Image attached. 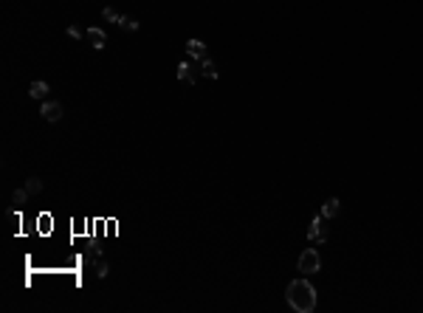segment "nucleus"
<instances>
[{
    "label": "nucleus",
    "mask_w": 423,
    "mask_h": 313,
    "mask_svg": "<svg viewBox=\"0 0 423 313\" xmlns=\"http://www.w3.org/2000/svg\"><path fill=\"white\" fill-rule=\"evenodd\" d=\"M285 299L296 313H310L316 307V288L308 279H294V282L288 285Z\"/></svg>",
    "instance_id": "1"
},
{
    "label": "nucleus",
    "mask_w": 423,
    "mask_h": 313,
    "mask_svg": "<svg viewBox=\"0 0 423 313\" xmlns=\"http://www.w3.org/2000/svg\"><path fill=\"white\" fill-rule=\"evenodd\" d=\"M296 268H299L302 274H316V271L322 268V260H319L316 249H305V251H302L299 260H296Z\"/></svg>",
    "instance_id": "2"
},
{
    "label": "nucleus",
    "mask_w": 423,
    "mask_h": 313,
    "mask_svg": "<svg viewBox=\"0 0 423 313\" xmlns=\"http://www.w3.org/2000/svg\"><path fill=\"white\" fill-rule=\"evenodd\" d=\"M308 240H313V243H324V240H327V226H324V217H322V214H316L313 220H310V226H308Z\"/></svg>",
    "instance_id": "3"
},
{
    "label": "nucleus",
    "mask_w": 423,
    "mask_h": 313,
    "mask_svg": "<svg viewBox=\"0 0 423 313\" xmlns=\"http://www.w3.org/2000/svg\"><path fill=\"white\" fill-rule=\"evenodd\" d=\"M198 71L201 68H195L192 62H181L178 65V71H175V76H178V82H184V85H195V79H198Z\"/></svg>",
    "instance_id": "4"
},
{
    "label": "nucleus",
    "mask_w": 423,
    "mask_h": 313,
    "mask_svg": "<svg viewBox=\"0 0 423 313\" xmlns=\"http://www.w3.org/2000/svg\"><path fill=\"white\" fill-rule=\"evenodd\" d=\"M85 37H88V43H91V48H94V51H102L105 45H108V34H105L99 26H91V29L85 31Z\"/></svg>",
    "instance_id": "5"
},
{
    "label": "nucleus",
    "mask_w": 423,
    "mask_h": 313,
    "mask_svg": "<svg viewBox=\"0 0 423 313\" xmlns=\"http://www.w3.org/2000/svg\"><path fill=\"white\" fill-rule=\"evenodd\" d=\"M187 54H189L192 62H203V59H206V43H201V40H189Z\"/></svg>",
    "instance_id": "6"
},
{
    "label": "nucleus",
    "mask_w": 423,
    "mask_h": 313,
    "mask_svg": "<svg viewBox=\"0 0 423 313\" xmlns=\"http://www.w3.org/2000/svg\"><path fill=\"white\" fill-rule=\"evenodd\" d=\"M62 102H45L43 105V119L45 121H59L62 119Z\"/></svg>",
    "instance_id": "7"
},
{
    "label": "nucleus",
    "mask_w": 423,
    "mask_h": 313,
    "mask_svg": "<svg viewBox=\"0 0 423 313\" xmlns=\"http://www.w3.org/2000/svg\"><path fill=\"white\" fill-rule=\"evenodd\" d=\"M339 209H342V200L330 198V200H324V203H322V212H319V214H322L324 220H333V217L339 214Z\"/></svg>",
    "instance_id": "8"
},
{
    "label": "nucleus",
    "mask_w": 423,
    "mask_h": 313,
    "mask_svg": "<svg viewBox=\"0 0 423 313\" xmlns=\"http://www.w3.org/2000/svg\"><path fill=\"white\" fill-rule=\"evenodd\" d=\"M48 82H31L29 85V96L31 99H45V96H48Z\"/></svg>",
    "instance_id": "9"
},
{
    "label": "nucleus",
    "mask_w": 423,
    "mask_h": 313,
    "mask_svg": "<svg viewBox=\"0 0 423 313\" xmlns=\"http://www.w3.org/2000/svg\"><path fill=\"white\" fill-rule=\"evenodd\" d=\"M201 73H203V76H206V79H217V76H220V71H217V65L215 62H212V59H203V62H201Z\"/></svg>",
    "instance_id": "10"
},
{
    "label": "nucleus",
    "mask_w": 423,
    "mask_h": 313,
    "mask_svg": "<svg viewBox=\"0 0 423 313\" xmlns=\"http://www.w3.org/2000/svg\"><path fill=\"white\" fill-rule=\"evenodd\" d=\"M12 200H15V206H17V209H23V206H26V200H29V189H26V186H23V189H15Z\"/></svg>",
    "instance_id": "11"
},
{
    "label": "nucleus",
    "mask_w": 423,
    "mask_h": 313,
    "mask_svg": "<svg viewBox=\"0 0 423 313\" xmlns=\"http://www.w3.org/2000/svg\"><path fill=\"white\" fill-rule=\"evenodd\" d=\"M26 189H29V195H40L43 192V181L37 178V175H31V178L26 181Z\"/></svg>",
    "instance_id": "12"
},
{
    "label": "nucleus",
    "mask_w": 423,
    "mask_h": 313,
    "mask_svg": "<svg viewBox=\"0 0 423 313\" xmlns=\"http://www.w3.org/2000/svg\"><path fill=\"white\" fill-rule=\"evenodd\" d=\"M119 29H122V31H138V20H136V17H124V15H122V20H119Z\"/></svg>",
    "instance_id": "13"
},
{
    "label": "nucleus",
    "mask_w": 423,
    "mask_h": 313,
    "mask_svg": "<svg viewBox=\"0 0 423 313\" xmlns=\"http://www.w3.org/2000/svg\"><path fill=\"white\" fill-rule=\"evenodd\" d=\"M102 17H105V20H110V23H119V20H122V15H119L116 9H110V6L102 9Z\"/></svg>",
    "instance_id": "14"
},
{
    "label": "nucleus",
    "mask_w": 423,
    "mask_h": 313,
    "mask_svg": "<svg viewBox=\"0 0 423 313\" xmlns=\"http://www.w3.org/2000/svg\"><path fill=\"white\" fill-rule=\"evenodd\" d=\"M37 228H40L43 234H48V231H51V214H43V217H37Z\"/></svg>",
    "instance_id": "15"
},
{
    "label": "nucleus",
    "mask_w": 423,
    "mask_h": 313,
    "mask_svg": "<svg viewBox=\"0 0 423 313\" xmlns=\"http://www.w3.org/2000/svg\"><path fill=\"white\" fill-rule=\"evenodd\" d=\"M108 274H110V265H108V263H102V260H99V263H96V277H99V279H105Z\"/></svg>",
    "instance_id": "16"
},
{
    "label": "nucleus",
    "mask_w": 423,
    "mask_h": 313,
    "mask_svg": "<svg viewBox=\"0 0 423 313\" xmlns=\"http://www.w3.org/2000/svg\"><path fill=\"white\" fill-rule=\"evenodd\" d=\"M68 37H71V40H82V29H79V26H68Z\"/></svg>",
    "instance_id": "17"
},
{
    "label": "nucleus",
    "mask_w": 423,
    "mask_h": 313,
    "mask_svg": "<svg viewBox=\"0 0 423 313\" xmlns=\"http://www.w3.org/2000/svg\"><path fill=\"white\" fill-rule=\"evenodd\" d=\"M6 217H9V223H12V226H20V214H15V212H9V214H6Z\"/></svg>",
    "instance_id": "18"
}]
</instances>
